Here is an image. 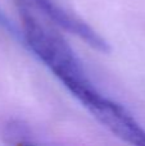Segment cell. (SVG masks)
<instances>
[{
    "label": "cell",
    "mask_w": 145,
    "mask_h": 146,
    "mask_svg": "<svg viewBox=\"0 0 145 146\" xmlns=\"http://www.w3.org/2000/svg\"><path fill=\"white\" fill-rule=\"evenodd\" d=\"M15 3L22 23V40L72 96L94 86L63 36L39 17L31 3L27 0H15Z\"/></svg>",
    "instance_id": "6da1fadb"
},
{
    "label": "cell",
    "mask_w": 145,
    "mask_h": 146,
    "mask_svg": "<svg viewBox=\"0 0 145 146\" xmlns=\"http://www.w3.org/2000/svg\"><path fill=\"white\" fill-rule=\"evenodd\" d=\"M114 136L131 145L145 146V128L123 105L103 95L95 86L73 96Z\"/></svg>",
    "instance_id": "7a4b0ae2"
},
{
    "label": "cell",
    "mask_w": 145,
    "mask_h": 146,
    "mask_svg": "<svg viewBox=\"0 0 145 146\" xmlns=\"http://www.w3.org/2000/svg\"><path fill=\"white\" fill-rule=\"evenodd\" d=\"M27 1L31 3L36 8V10L43 13L49 21L54 22V25L77 36L92 49L102 53H108L110 50L107 40L102 35H99V32H96L77 13L67 7L63 0H27Z\"/></svg>",
    "instance_id": "3957f363"
},
{
    "label": "cell",
    "mask_w": 145,
    "mask_h": 146,
    "mask_svg": "<svg viewBox=\"0 0 145 146\" xmlns=\"http://www.w3.org/2000/svg\"><path fill=\"white\" fill-rule=\"evenodd\" d=\"M4 137L10 144H31L33 142L30 128L22 122H9L4 128Z\"/></svg>",
    "instance_id": "277c9868"
},
{
    "label": "cell",
    "mask_w": 145,
    "mask_h": 146,
    "mask_svg": "<svg viewBox=\"0 0 145 146\" xmlns=\"http://www.w3.org/2000/svg\"><path fill=\"white\" fill-rule=\"evenodd\" d=\"M0 28L5 30L7 32H9V35H13L17 38H22V35H21V31L18 30L14 26V23L9 19L8 15L4 14L3 10H0Z\"/></svg>",
    "instance_id": "5b68a950"
}]
</instances>
